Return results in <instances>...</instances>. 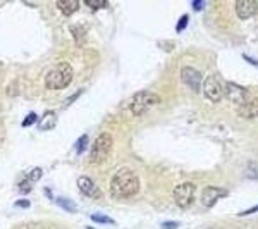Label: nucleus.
<instances>
[{
  "label": "nucleus",
  "mask_w": 258,
  "mask_h": 229,
  "mask_svg": "<svg viewBox=\"0 0 258 229\" xmlns=\"http://www.w3.org/2000/svg\"><path fill=\"white\" fill-rule=\"evenodd\" d=\"M110 195L115 200H127L140 193V178L131 169H119L110 180Z\"/></svg>",
  "instance_id": "obj_1"
},
{
  "label": "nucleus",
  "mask_w": 258,
  "mask_h": 229,
  "mask_svg": "<svg viewBox=\"0 0 258 229\" xmlns=\"http://www.w3.org/2000/svg\"><path fill=\"white\" fill-rule=\"evenodd\" d=\"M73 81V66L69 62H59L45 74V86L48 90H64Z\"/></svg>",
  "instance_id": "obj_2"
},
{
  "label": "nucleus",
  "mask_w": 258,
  "mask_h": 229,
  "mask_svg": "<svg viewBox=\"0 0 258 229\" xmlns=\"http://www.w3.org/2000/svg\"><path fill=\"white\" fill-rule=\"evenodd\" d=\"M160 103V97L153 91L143 90L138 91V93L133 97L131 100V114L133 116H143L152 109V107L159 105Z\"/></svg>",
  "instance_id": "obj_3"
},
{
  "label": "nucleus",
  "mask_w": 258,
  "mask_h": 229,
  "mask_svg": "<svg viewBox=\"0 0 258 229\" xmlns=\"http://www.w3.org/2000/svg\"><path fill=\"white\" fill-rule=\"evenodd\" d=\"M112 147H114V138H112L110 133H100L97 141L93 143V148H91L90 160L93 162V164H102V162H105L107 157L110 155Z\"/></svg>",
  "instance_id": "obj_4"
},
{
  "label": "nucleus",
  "mask_w": 258,
  "mask_h": 229,
  "mask_svg": "<svg viewBox=\"0 0 258 229\" xmlns=\"http://www.w3.org/2000/svg\"><path fill=\"white\" fill-rule=\"evenodd\" d=\"M195 191H197V188H195L193 183H182V185L174 188V202L181 209H188L195 202Z\"/></svg>",
  "instance_id": "obj_5"
},
{
  "label": "nucleus",
  "mask_w": 258,
  "mask_h": 229,
  "mask_svg": "<svg viewBox=\"0 0 258 229\" xmlns=\"http://www.w3.org/2000/svg\"><path fill=\"white\" fill-rule=\"evenodd\" d=\"M202 90H203V97L214 103H217L224 98V85L215 76H209L207 80H203Z\"/></svg>",
  "instance_id": "obj_6"
},
{
  "label": "nucleus",
  "mask_w": 258,
  "mask_h": 229,
  "mask_svg": "<svg viewBox=\"0 0 258 229\" xmlns=\"http://www.w3.org/2000/svg\"><path fill=\"white\" fill-rule=\"evenodd\" d=\"M224 97H227L231 100L232 103H236V105H243V103H246L249 98V91L246 88H243V86L236 85V83H226L224 85Z\"/></svg>",
  "instance_id": "obj_7"
},
{
  "label": "nucleus",
  "mask_w": 258,
  "mask_h": 229,
  "mask_svg": "<svg viewBox=\"0 0 258 229\" xmlns=\"http://www.w3.org/2000/svg\"><path fill=\"white\" fill-rule=\"evenodd\" d=\"M181 80L182 83H184L188 88H191L193 91H200V88H202V73H200L198 69L195 68H189V66H186V68H182L181 71Z\"/></svg>",
  "instance_id": "obj_8"
},
{
  "label": "nucleus",
  "mask_w": 258,
  "mask_h": 229,
  "mask_svg": "<svg viewBox=\"0 0 258 229\" xmlns=\"http://www.w3.org/2000/svg\"><path fill=\"white\" fill-rule=\"evenodd\" d=\"M224 197H227L226 190L215 188V186H207V188L202 191V203H203V207L210 209V207L215 205V202H217L219 198H224Z\"/></svg>",
  "instance_id": "obj_9"
},
{
  "label": "nucleus",
  "mask_w": 258,
  "mask_h": 229,
  "mask_svg": "<svg viewBox=\"0 0 258 229\" xmlns=\"http://www.w3.org/2000/svg\"><path fill=\"white\" fill-rule=\"evenodd\" d=\"M236 14L241 19H249L258 14V2L255 0H239L236 2Z\"/></svg>",
  "instance_id": "obj_10"
},
{
  "label": "nucleus",
  "mask_w": 258,
  "mask_h": 229,
  "mask_svg": "<svg viewBox=\"0 0 258 229\" xmlns=\"http://www.w3.org/2000/svg\"><path fill=\"white\" fill-rule=\"evenodd\" d=\"M78 188L81 190V193L85 195V197H90V198H100V197H102V193H100V190L97 188V185H95L93 180L88 178V176L78 178Z\"/></svg>",
  "instance_id": "obj_11"
},
{
  "label": "nucleus",
  "mask_w": 258,
  "mask_h": 229,
  "mask_svg": "<svg viewBox=\"0 0 258 229\" xmlns=\"http://www.w3.org/2000/svg\"><path fill=\"white\" fill-rule=\"evenodd\" d=\"M238 114L244 119L258 118V98H249L246 103L238 107Z\"/></svg>",
  "instance_id": "obj_12"
},
{
  "label": "nucleus",
  "mask_w": 258,
  "mask_h": 229,
  "mask_svg": "<svg viewBox=\"0 0 258 229\" xmlns=\"http://www.w3.org/2000/svg\"><path fill=\"white\" fill-rule=\"evenodd\" d=\"M55 123H57V114L53 110H47L43 114V118H41L38 128L41 131H50L55 128Z\"/></svg>",
  "instance_id": "obj_13"
},
{
  "label": "nucleus",
  "mask_w": 258,
  "mask_h": 229,
  "mask_svg": "<svg viewBox=\"0 0 258 229\" xmlns=\"http://www.w3.org/2000/svg\"><path fill=\"white\" fill-rule=\"evenodd\" d=\"M57 9L64 16H71L80 9V2H76V0H59L57 2Z\"/></svg>",
  "instance_id": "obj_14"
},
{
  "label": "nucleus",
  "mask_w": 258,
  "mask_h": 229,
  "mask_svg": "<svg viewBox=\"0 0 258 229\" xmlns=\"http://www.w3.org/2000/svg\"><path fill=\"white\" fill-rule=\"evenodd\" d=\"M71 33H73V36L76 38L78 45H81L83 38H85V33H86L85 26H81V24H73V26H71Z\"/></svg>",
  "instance_id": "obj_15"
},
{
  "label": "nucleus",
  "mask_w": 258,
  "mask_h": 229,
  "mask_svg": "<svg viewBox=\"0 0 258 229\" xmlns=\"http://www.w3.org/2000/svg\"><path fill=\"white\" fill-rule=\"evenodd\" d=\"M55 202H57V205H60L62 209L68 210V212H71V214H74V212L78 210V209H76V203L71 202V200H66V198H57Z\"/></svg>",
  "instance_id": "obj_16"
},
{
  "label": "nucleus",
  "mask_w": 258,
  "mask_h": 229,
  "mask_svg": "<svg viewBox=\"0 0 258 229\" xmlns=\"http://www.w3.org/2000/svg\"><path fill=\"white\" fill-rule=\"evenodd\" d=\"M41 176H43V170H41V167H35L30 173V176H28V180H30L31 183H36L38 180H41Z\"/></svg>",
  "instance_id": "obj_17"
},
{
  "label": "nucleus",
  "mask_w": 258,
  "mask_h": 229,
  "mask_svg": "<svg viewBox=\"0 0 258 229\" xmlns=\"http://www.w3.org/2000/svg\"><path fill=\"white\" fill-rule=\"evenodd\" d=\"M91 219H93L95 222H98V224H114V220H112L110 217H107V215L93 214V215H91Z\"/></svg>",
  "instance_id": "obj_18"
},
{
  "label": "nucleus",
  "mask_w": 258,
  "mask_h": 229,
  "mask_svg": "<svg viewBox=\"0 0 258 229\" xmlns=\"http://www.w3.org/2000/svg\"><path fill=\"white\" fill-rule=\"evenodd\" d=\"M86 145H88V136L86 135H83L80 140H78V143H76V150H78V153H81L83 150L86 148Z\"/></svg>",
  "instance_id": "obj_19"
},
{
  "label": "nucleus",
  "mask_w": 258,
  "mask_h": 229,
  "mask_svg": "<svg viewBox=\"0 0 258 229\" xmlns=\"http://www.w3.org/2000/svg\"><path fill=\"white\" fill-rule=\"evenodd\" d=\"M36 121H38V116H36L35 112H31V114L28 116V118L23 121V128H28V126H31V124H33V123H36Z\"/></svg>",
  "instance_id": "obj_20"
},
{
  "label": "nucleus",
  "mask_w": 258,
  "mask_h": 229,
  "mask_svg": "<svg viewBox=\"0 0 258 229\" xmlns=\"http://www.w3.org/2000/svg\"><path fill=\"white\" fill-rule=\"evenodd\" d=\"M7 95H9V97H16V95H18V83L16 81H12L9 86H7Z\"/></svg>",
  "instance_id": "obj_21"
},
{
  "label": "nucleus",
  "mask_w": 258,
  "mask_h": 229,
  "mask_svg": "<svg viewBox=\"0 0 258 229\" xmlns=\"http://www.w3.org/2000/svg\"><path fill=\"white\" fill-rule=\"evenodd\" d=\"M186 24H188V16H182L181 21L177 23V28H176V30H177V31H182V30L186 28Z\"/></svg>",
  "instance_id": "obj_22"
},
{
  "label": "nucleus",
  "mask_w": 258,
  "mask_h": 229,
  "mask_svg": "<svg viewBox=\"0 0 258 229\" xmlns=\"http://www.w3.org/2000/svg\"><path fill=\"white\" fill-rule=\"evenodd\" d=\"M86 6L93 7V9H98V7H105V2H91V0H86Z\"/></svg>",
  "instance_id": "obj_23"
},
{
  "label": "nucleus",
  "mask_w": 258,
  "mask_h": 229,
  "mask_svg": "<svg viewBox=\"0 0 258 229\" xmlns=\"http://www.w3.org/2000/svg\"><path fill=\"white\" fill-rule=\"evenodd\" d=\"M16 207H21V209H28V207H30V202H28V200H18V202H16Z\"/></svg>",
  "instance_id": "obj_24"
},
{
  "label": "nucleus",
  "mask_w": 258,
  "mask_h": 229,
  "mask_svg": "<svg viewBox=\"0 0 258 229\" xmlns=\"http://www.w3.org/2000/svg\"><path fill=\"white\" fill-rule=\"evenodd\" d=\"M176 227H179L177 222H164L162 224V229H176Z\"/></svg>",
  "instance_id": "obj_25"
},
{
  "label": "nucleus",
  "mask_w": 258,
  "mask_h": 229,
  "mask_svg": "<svg viewBox=\"0 0 258 229\" xmlns=\"http://www.w3.org/2000/svg\"><path fill=\"white\" fill-rule=\"evenodd\" d=\"M258 210V205H255L253 209H249V210H244V212H241V215H248V214H253V212H256Z\"/></svg>",
  "instance_id": "obj_26"
},
{
  "label": "nucleus",
  "mask_w": 258,
  "mask_h": 229,
  "mask_svg": "<svg viewBox=\"0 0 258 229\" xmlns=\"http://www.w3.org/2000/svg\"><path fill=\"white\" fill-rule=\"evenodd\" d=\"M203 6H205L203 2H195V4H193V9H195V11H200V9H203Z\"/></svg>",
  "instance_id": "obj_27"
},
{
  "label": "nucleus",
  "mask_w": 258,
  "mask_h": 229,
  "mask_svg": "<svg viewBox=\"0 0 258 229\" xmlns=\"http://www.w3.org/2000/svg\"><path fill=\"white\" fill-rule=\"evenodd\" d=\"M244 59H246L248 62H251V64H253V66H258V62H256L255 59H251V57H248V55H244Z\"/></svg>",
  "instance_id": "obj_28"
}]
</instances>
